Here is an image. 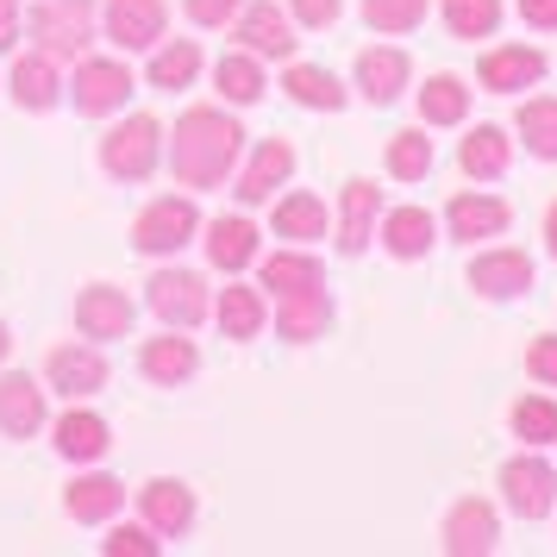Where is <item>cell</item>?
Listing matches in <instances>:
<instances>
[{
    "label": "cell",
    "instance_id": "cell-10",
    "mask_svg": "<svg viewBox=\"0 0 557 557\" xmlns=\"http://www.w3.org/2000/svg\"><path fill=\"white\" fill-rule=\"evenodd\" d=\"M45 376L57 395H95V388H107V357L95 345H51Z\"/></svg>",
    "mask_w": 557,
    "mask_h": 557
},
{
    "label": "cell",
    "instance_id": "cell-1",
    "mask_svg": "<svg viewBox=\"0 0 557 557\" xmlns=\"http://www.w3.org/2000/svg\"><path fill=\"white\" fill-rule=\"evenodd\" d=\"M238 145H245V132H238L232 113H220V107H188L176 120V132H170V163H176L182 188H220L232 170V157H238Z\"/></svg>",
    "mask_w": 557,
    "mask_h": 557
},
{
    "label": "cell",
    "instance_id": "cell-29",
    "mask_svg": "<svg viewBox=\"0 0 557 557\" xmlns=\"http://www.w3.org/2000/svg\"><path fill=\"white\" fill-rule=\"evenodd\" d=\"M263 288H276V295H295V288H326V270H320V257L313 251H276L263 263Z\"/></svg>",
    "mask_w": 557,
    "mask_h": 557
},
{
    "label": "cell",
    "instance_id": "cell-4",
    "mask_svg": "<svg viewBox=\"0 0 557 557\" xmlns=\"http://www.w3.org/2000/svg\"><path fill=\"white\" fill-rule=\"evenodd\" d=\"M195 232H201V213H195V201H182V195H163V201H151L145 213H138V226H132V251L170 257V251H182Z\"/></svg>",
    "mask_w": 557,
    "mask_h": 557
},
{
    "label": "cell",
    "instance_id": "cell-30",
    "mask_svg": "<svg viewBox=\"0 0 557 557\" xmlns=\"http://www.w3.org/2000/svg\"><path fill=\"white\" fill-rule=\"evenodd\" d=\"M213 88L226 95L232 107H251V101H263V70H257V57L251 51H238V57H220V70H213Z\"/></svg>",
    "mask_w": 557,
    "mask_h": 557
},
{
    "label": "cell",
    "instance_id": "cell-11",
    "mask_svg": "<svg viewBox=\"0 0 557 557\" xmlns=\"http://www.w3.org/2000/svg\"><path fill=\"white\" fill-rule=\"evenodd\" d=\"M376 213H382V188L376 182H345V195H338V251L357 257L370 238H376Z\"/></svg>",
    "mask_w": 557,
    "mask_h": 557
},
{
    "label": "cell",
    "instance_id": "cell-47",
    "mask_svg": "<svg viewBox=\"0 0 557 557\" xmlns=\"http://www.w3.org/2000/svg\"><path fill=\"white\" fill-rule=\"evenodd\" d=\"M545 245H552V257H557V207L545 213Z\"/></svg>",
    "mask_w": 557,
    "mask_h": 557
},
{
    "label": "cell",
    "instance_id": "cell-33",
    "mask_svg": "<svg viewBox=\"0 0 557 557\" xmlns=\"http://www.w3.org/2000/svg\"><path fill=\"white\" fill-rule=\"evenodd\" d=\"M420 113H426V126H457V120H470V88L457 76H432L420 88Z\"/></svg>",
    "mask_w": 557,
    "mask_h": 557
},
{
    "label": "cell",
    "instance_id": "cell-25",
    "mask_svg": "<svg viewBox=\"0 0 557 557\" xmlns=\"http://www.w3.org/2000/svg\"><path fill=\"white\" fill-rule=\"evenodd\" d=\"M107 445H113V432H107L101 413H63L57 420V457L95 463V457H107Z\"/></svg>",
    "mask_w": 557,
    "mask_h": 557
},
{
    "label": "cell",
    "instance_id": "cell-39",
    "mask_svg": "<svg viewBox=\"0 0 557 557\" xmlns=\"http://www.w3.org/2000/svg\"><path fill=\"white\" fill-rule=\"evenodd\" d=\"M513 432H520L527 445H552V438H557V401L527 395V401L513 407Z\"/></svg>",
    "mask_w": 557,
    "mask_h": 557
},
{
    "label": "cell",
    "instance_id": "cell-19",
    "mask_svg": "<svg viewBox=\"0 0 557 557\" xmlns=\"http://www.w3.org/2000/svg\"><path fill=\"white\" fill-rule=\"evenodd\" d=\"M407 76H413V63H407V51H388V45H376V51L357 57V88H363V101H401Z\"/></svg>",
    "mask_w": 557,
    "mask_h": 557
},
{
    "label": "cell",
    "instance_id": "cell-31",
    "mask_svg": "<svg viewBox=\"0 0 557 557\" xmlns=\"http://www.w3.org/2000/svg\"><path fill=\"white\" fill-rule=\"evenodd\" d=\"M201 70V45L195 38H170L151 51V88H188Z\"/></svg>",
    "mask_w": 557,
    "mask_h": 557
},
{
    "label": "cell",
    "instance_id": "cell-14",
    "mask_svg": "<svg viewBox=\"0 0 557 557\" xmlns=\"http://www.w3.org/2000/svg\"><path fill=\"white\" fill-rule=\"evenodd\" d=\"M238 45L251 57H288L295 51V26H288L282 7L257 0V7H238Z\"/></svg>",
    "mask_w": 557,
    "mask_h": 557
},
{
    "label": "cell",
    "instance_id": "cell-7",
    "mask_svg": "<svg viewBox=\"0 0 557 557\" xmlns=\"http://www.w3.org/2000/svg\"><path fill=\"white\" fill-rule=\"evenodd\" d=\"M502 495L520 520H545L557 507V470L545 457H513V463H502Z\"/></svg>",
    "mask_w": 557,
    "mask_h": 557
},
{
    "label": "cell",
    "instance_id": "cell-44",
    "mask_svg": "<svg viewBox=\"0 0 557 557\" xmlns=\"http://www.w3.org/2000/svg\"><path fill=\"white\" fill-rule=\"evenodd\" d=\"M288 13H295V20H301V26H332V20H338V0H288Z\"/></svg>",
    "mask_w": 557,
    "mask_h": 557
},
{
    "label": "cell",
    "instance_id": "cell-41",
    "mask_svg": "<svg viewBox=\"0 0 557 557\" xmlns=\"http://www.w3.org/2000/svg\"><path fill=\"white\" fill-rule=\"evenodd\" d=\"M157 545H163V539H157L151 527H120L107 539V557H157Z\"/></svg>",
    "mask_w": 557,
    "mask_h": 557
},
{
    "label": "cell",
    "instance_id": "cell-22",
    "mask_svg": "<svg viewBox=\"0 0 557 557\" xmlns=\"http://www.w3.org/2000/svg\"><path fill=\"white\" fill-rule=\"evenodd\" d=\"M332 320L326 307V288H295V295H282V313H276V332L288 345H307V338H320Z\"/></svg>",
    "mask_w": 557,
    "mask_h": 557
},
{
    "label": "cell",
    "instance_id": "cell-32",
    "mask_svg": "<svg viewBox=\"0 0 557 557\" xmlns=\"http://www.w3.org/2000/svg\"><path fill=\"white\" fill-rule=\"evenodd\" d=\"M282 88H288V101H295V107H320V113H338V107H345L338 76H326V70H307V63H295V70L282 76Z\"/></svg>",
    "mask_w": 557,
    "mask_h": 557
},
{
    "label": "cell",
    "instance_id": "cell-12",
    "mask_svg": "<svg viewBox=\"0 0 557 557\" xmlns=\"http://www.w3.org/2000/svg\"><path fill=\"white\" fill-rule=\"evenodd\" d=\"M470 288L488 295V301H513L532 288V257L527 251H482L470 263Z\"/></svg>",
    "mask_w": 557,
    "mask_h": 557
},
{
    "label": "cell",
    "instance_id": "cell-36",
    "mask_svg": "<svg viewBox=\"0 0 557 557\" xmlns=\"http://www.w3.org/2000/svg\"><path fill=\"white\" fill-rule=\"evenodd\" d=\"M426 170H432V138L426 132H395V138H388V176L426 182Z\"/></svg>",
    "mask_w": 557,
    "mask_h": 557
},
{
    "label": "cell",
    "instance_id": "cell-40",
    "mask_svg": "<svg viewBox=\"0 0 557 557\" xmlns=\"http://www.w3.org/2000/svg\"><path fill=\"white\" fill-rule=\"evenodd\" d=\"M363 20L376 32H413L426 20V0H363Z\"/></svg>",
    "mask_w": 557,
    "mask_h": 557
},
{
    "label": "cell",
    "instance_id": "cell-16",
    "mask_svg": "<svg viewBox=\"0 0 557 557\" xmlns=\"http://www.w3.org/2000/svg\"><path fill=\"white\" fill-rule=\"evenodd\" d=\"M45 426V388L20 370H7L0 376V432L7 438H32V432Z\"/></svg>",
    "mask_w": 557,
    "mask_h": 557
},
{
    "label": "cell",
    "instance_id": "cell-43",
    "mask_svg": "<svg viewBox=\"0 0 557 557\" xmlns=\"http://www.w3.org/2000/svg\"><path fill=\"white\" fill-rule=\"evenodd\" d=\"M527 370H532V382H545V388H557V338H532Z\"/></svg>",
    "mask_w": 557,
    "mask_h": 557
},
{
    "label": "cell",
    "instance_id": "cell-46",
    "mask_svg": "<svg viewBox=\"0 0 557 557\" xmlns=\"http://www.w3.org/2000/svg\"><path fill=\"white\" fill-rule=\"evenodd\" d=\"M20 38V0H0V51Z\"/></svg>",
    "mask_w": 557,
    "mask_h": 557
},
{
    "label": "cell",
    "instance_id": "cell-26",
    "mask_svg": "<svg viewBox=\"0 0 557 557\" xmlns=\"http://www.w3.org/2000/svg\"><path fill=\"white\" fill-rule=\"evenodd\" d=\"M57 95H63V76H57V57H20L13 63V101L32 107V113H45V107H57Z\"/></svg>",
    "mask_w": 557,
    "mask_h": 557
},
{
    "label": "cell",
    "instance_id": "cell-20",
    "mask_svg": "<svg viewBox=\"0 0 557 557\" xmlns=\"http://www.w3.org/2000/svg\"><path fill=\"white\" fill-rule=\"evenodd\" d=\"M63 502H70V520H82V527H107V520L126 507V488H120L113 476H101V470H82V476L70 482Z\"/></svg>",
    "mask_w": 557,
    "mask_h": 557
},
{
    "label": "cell",
    "instance_id": "cell-8",
    "mask_svg": "<svg viewBox=\"0 0 557 557\" xmlns=\"http://www.w3.org/2000/svg\"><path fill=\"white\" fill-rule=\"evenodd\" d=\"M170 32L163 0H107V38L120 51H157V38Z\"/></svg>",
    "mask_w": 557,
    "mask_h": 557
},
{
    "label": "cell",
    "instance_id": "cell-42",
    "mask_svg": "<svg viewBox=\"0 0 557 557\" xmlns=\"http://www.w3.org/2000/svg\"><path fill=\"white\" fill-rule=\"evenodd\" d=\"M182 7H188V20H195V26H226V20H238V7H245V0H182Z\"/></svg>",
    "mask_w": 557,
    "mask_h": 557
},
{
    "label": "cell",
    "instance_id": "cell-18",
    "mask_svg": "<svg viewBox=\"0 0 557 557\" xmlns=\"http://www.w3.org/2000/svg\"><path fill=\"white\" fill-rule=\"evenodd\" d=\"M288 170H295V151H288L282 138H263V145H257V157L245 163V176H238V188H232V195H238L245 207L270 201L282 182H288Z\"/></svg>",
    "mask_w": 557,
    "mask_h": 557
},
{
    "label": "cell",
    "instance_id": "cell-35",
    "mask_svg": "<svg viewBox=\"0 0 557 557\" xmlns=\"http://www.w3.org/2000/svg\"><path fill=\"white\" fill-rule=\"evenodd\" d=\"M276 238H295V245L326 238V207L313 201V195H288V201L276 207Z\"/></svg>",
    "mask_w": 557,
    "mask_h": 557
},
{
    "label": "cell",
    "instance_id": "cell-24",
    "mask_svg": "<svg viewBox=\"0 0 557 557\" xmlns=\"http://www.w3.org/2000/svg\"><path fill=\"white\" fill-rule=\"evenodd\" d=\"M251 257H257V226L251 220L226 213V220L207 226V263H213V270H245Z\"/></svg>",
    "mask_w": 557,
    "mask_h": 557
},
{
    "label": "cell",
    "instance_id": "cell-6",
    "mask_svg": "<svg viewBox=\"0 0 557 557\" xmlns=\"http://www.w3.org/2000/svg\"><path fill=\"white\" fill-rule=\"evenodd\" d=\"M145 307L170 326H201L207 320V282L195 270H157L145 282Z\"/></svg>",
    "mask_w": 557,
    "mask_h": 557
},
{
    "label": "cell",
    "instance_id": "cell-34",
    "mask_svg": "<svg viewBox=\"0 0 557 557\" xmlns=\"http://www.w3.org/2000/svg\"><path fill=\"white\" fill-rule=\"evenodd\" d=\"M213 313H220V332H226V338H257V332H263V301H257V288H220Z\"/></svg>",
    "mask_w": 557,
    "mask_h": 557
},
{
    "label": "cell",
    "instance_id": "cell-21",
    "mask_svg": "<svg viewBox=\"0 0 557 557\" xmlns=\"http://www.w3.org/2000/svg\"><path fill=\"white\" fill-rule=\"evenodd\" d=\"M507 201H495V195H451V207H445V226H451V238H495V232H507Z\"/></svg>",
    "mask_w": 557,
    "mask_h": 557
},
{
    "label": "cell",
    "instance_id": "cell-27",
    "mask_svg": "<svg viewBox=\"0 0 557 557\" xmlns=\"http://www.w3.org/2000/svg\"><path fill=\"white\" fill-rule=\"evenodd\" d=\"M382 245H388V257H401V263L426 257L432 251V213L426 207H395L382 220Z\"/></svg>",
    "mask_w": 557,
    "mask_h": 557
},
{
    "label": "cell",
    "instance_id": "cell-5",
    "mask_svg": "<svg viewBox=\"0 0 557 557\" xmlns=\"http://www.w3.org/2000/svg\"><path fill=\"white\" fill-rule=\"evenodd\" d=\"M70 101H76V113H88V120L120 113V107L132 101V70L113 63V57H82L76 82H70Z\"/></svg>",
    "mask_w": 557,
    "mask_h": 557
},
{
    "label": "cell",
    "instance_id": "cell-17",
    "mask_svg": "<svg viewBox=\"0 0 557 557\" xmlns=\"http://www.w3.org/2000/svg\"><path fill=\"white\" fill-rule=\"evenodd\" d=\"M76 326H82V338H126L132 332V301L120 295V288L95 282V288H82V301H76Z\"/></svg>",
    "mask_w": 557,
    "mask_h": 557
},
{
    "label": "cell",
    "instance_id": "cell-13",
    "mask_svg": "<svg viewBox=\"0 0 557 557\" xmlns=\"http://www.w3.org/2000/svg\"><path fill=\"white\" fill-rule=\"evenodd\" d=\"M138 513H145V527L157 539H182V532L195 527V495H188V482H151L145 495H138Z\"/></svg>",
    "mask_w": 557,
    "mask_h": 557
},
{
    "label": "cell",
    "instance_id": "cell-9",
    "mask_svg": "<svg viewBox=\"0 0 557 557\" xmlns=\"http://www.w3.org/2000/svg\"><path fill=\"white\" fill-rule=\"evenodd\" d=\"M502 545V520L488 502H457L445 513V552L451 557H488Z\"/></svg>",
    "mask_w": 557,
    "mask_h": 557
},
{
    "label": "cell",
    "instance_id": "cell-48",
    "mask_svg": "<svg viewBox=\"0 0 557 557\" xmlns=\"http://www.w3.org/2000/svg\"><path fill=\"white\" fill-rule=\"evenodd\" d=\"M7 351H13V332H7V320H0V363H7Z\"/></svg>",
    "mask_w": 557,
    "mask_h": 557
},
{
    "label": "cell",
    "instance_id": "cell-45",
    "mask_svg": "<svg viewBox=\"0 0 557 557\" xmlns=\"http://www.w3.org/2000/svg\"><path fill=\"white\" fill-rule=\"evenodd\" d=\"M520 13H527V26L557 32V0H520Z\"/></svg>",
    "mask_w": 557,
    "mask_h": 557
},
{
    "label": "cell",
    "instance_id": "cell-23",
    "mask_svg": "<svg viewBox=\"0 0 557 557\" xmlns=\"http://www.w3.org/2000/svg\"><path fill=\"white\" fill-rule=\"evenodd\" d=\"M138 370H145L157 388H176V382H188L201 370V351H195L188 338H151V345L138 351Z\"/></svg>",
    "mask_w": 557,
    "mask_h": 557
},
{
    "label": "cell",
    "instance_id": "cell-28",
    "mask_svg": "<svg viewBox=\"0 0 557 557\" xmlns=\"http://www.w3.org/2000/svg\"><path fill=\"white\" fill-rule=\"evenodd\" d=\"M507 157H513V145H507V132H502V126H470L463 151H457V163H463V176L495 182V176L507 170Z\"/></svg>",
    "mask_w": 557,
    "mask_h": 557
},
{
    "label": "cell",
    "instance_id": "cell-3",
    "mask_svg": "<svg viewBox=\"0 0 557 557\" xmlns=\"http://www.w3.org/2000/svg\"><path fill=\"white\" fill-rule=\"evenodd\" d=\"M163 138H170V132L157 126L151 113H126L120 126L107 132L101 170H107V176H120V182H145V176L157 170V151H163Z\"/></svg>",
    "mask_w": 557,
    "mask_h": 557
},
{
    "label": "cell",
    "instance_id": "cell-38",
    "mask_svg": "<svg viewBox=\"0 0 557 557\" xmlns=\"http://www.w3.org/2000/svg\"><path fill=\"white\" fill-rule=\"evenodd\" d=\"M520 138H527L532 157L557 163V101H527L520 107Z\"/></svg>",
    "mask_w": 557,
    "mask_h": 557
},
{
    "label": "cell",
    "instance_id": "cell-15",
    "mask_svg": "<svg viewBox=\"0 0 557 557\" xmlns=\"http://www.w3.org/2000/svg\"><path fill=\"white\" fill-rule=\"evenodd\" d=\"M476 76H482V88H495V95H520V88H532V82L545 76V57L532 51V45H507V51H482Z\"/></svg>",
    "mask_w": 557,
    "mask_h": 557
},
{
    "label": "cell",
    "instance_id": "cell-37",
    "mask_svg": "<svg viewBox=\"0 0 557 557\" xmlns=\"http://www.w3.org/2000/svg\"><path fill=\"white\" fill-rule=\"evenodd\" d=\"M445 26L451 38H488L502 26V0H445Z\"/></svg>",
    "mask_w": 557,
    "mask_h": 557
},
{
    "label": "cell",
    "instance_id": "cell-2",
    "mask_svg": "<svg viewBox=\"0 0 557 557\" xmlns=\"http://www.w3.org/2000/svg\"><path fill=\"white\" fill-rule=\"evenodd\" d=\"M26 32H32V45L45 57H57V63L88 57V45H95V0H38Z\"/></svg>",
    "mask_w": 557,
    "mask_h": 557
}]
</instances>
